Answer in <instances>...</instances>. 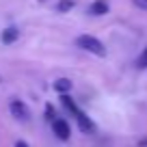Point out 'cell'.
Instances as JSON below:
<instances>
[{
    "label": "cell",
    "mask_w": 147,
    "mask_h": 147,
    "mask_svg": "<svg viewBox=\"0 0 147 147\" xmlns=\"http://www.w3.org/2000/svg\"><path fill=\"white\" fill-rule=\"evenodd\" d=\"M76 46H78L80 50H84V52H91V54L100 56V59H104V56H106L104 43H102L97 37H93V35H80L78 39H76Z\"/></svg>",
    "instance_id": "obj_1"
},
{
    "label": "cell",
    "mask_w": 147,
    "mask_h": 147,
    "mask_svg": "<svg viewBox=\"0 0 147 147\" xmlns=\"http://www.w3.org/2000/svg\"><path fill=\"white\" fill-rule=\"evenodd\" d=\"M9 110H11V115H13L15 119H20V121H28L30 119V110H28V106L24 104L22 100H11Z\"/></svg>",
    "instance_id": "obj_2"
},
{
    "label": "cell",
    "mask_w": 147,
    "mask_h": 147,
    "mask_svg": "<svg viewBox=\"0 0 147 147\" xmlns=\"http://www.w3.org/2000/svg\"><path fill=\"white\" fill-rule=\"evenodd\" d=\"M52 130H54L56 138H61V141H69L71 128H69V123L65 119H54V121H52Z\"/></svg>",
    "instance_id": "obj_3"
},
{
    "label": "cell",
    "mask_w": 147,
    "mask_h": 147,
    "mask_svg": "<svg viewBox=\"0 0 147 147\" xmlns=\"http://www.w3.org/2000/svg\"><path fill=\"white\" fill-rule=\"evenodd\" d=\"M76 121H78V128H80V132H84V134H89V132H93V130H95V125H93V121L89 119L87 115H84L82 110H78V113H76Z\"/></svg>",
    "instance_id": "obj_4"
},
{
    "label": "cell",
    "mask_w": 147,
    "mask_h": 147,
    "mask_svg": "<svg viewBox=\"0 0 147 147\" xmlns=\"http://www.w3.org/2000/svg\"><path fill=\"white\" fill-rule=\"evenodd\" d=\"M108 9H110L108 0H95V2L89 5V13H91V15H106Z\"/></svg>",
    "instance_id": "obj_5"
},
{
    "label": "cell",
    "mask_w": 147,
    "mask_h": 147,
    "mask_svg": "<svg viewBox=\"0 0 147 147\" xmlns=\"http://www.w3.org/2000/svg\"><path fill=\"white\" fill-rule=\"evenodd\" d=\"M18 37H20V30H18L15 26H9V28H5V30H2V37H0V39H2V43L11 46V43L18 41Z\"/></svg>",
    "instance_id": "obj_6"
},
{
    "label": "cell",
    "mask_w": 147,
    "mask_h": 147,
    "mask_svg": "<svg viewBox=\"0 0 147 147\" xmlns=\"http://www.w3.org/2000/svg\"><path fill=\"white\" fill-rule=\"evenodd\" d=\"M52 87H54V91L56 93H61V95H63V93H69L74 89V82L69 78H59V80H54V84H52Z\"/></svg>",
    "instance_id": "obj_7"
},
{
    "label": "cell",
    "mask_w": 147,
    "mask_h": 147,
    "mask_svg": "<svg viewBox=\"0 0 147 147\" xmlns=\"http://www.w3.org/2000/svg\"><path fill=\"white\" fill-rule=\"evenodd\" d=\"M61 102H63V106H65V108L69 110V113H71V115H76V113L80 110L78 106H76V102H74L71 97L67 95V93H63V95H61Z\"/></svg>",
    "instance_id": "obj_8"
},
{
    "label": "cell",
    "mask_w": 147,
    "mask_h": 147,
    "mask_svg": "<svg viewBox=\"0 0 147 147\" xmlns=\"http://www.w3.org/2000/svg\"><path fill=\"white\" fill-rule=\"evenodd\" d=\"M74 0H59V5H56V9L61 11V13H65V11H71L74 9Z\"/></svg>",
    "instance_id": "obj_9"
},
{
    "label": "cell",
    "mask_w": 147,
    "mask_h": 147,
    "mask_svg": "<svg viewBox=\"0 0 147 147\" xmlns=\"http://www.w3.org/2000/svg\"><path fill=\"white\" fill-rule=\"evenodd\" d=\"M136 67L138 69H147V48L138 54V59H136Z\"/></svg>",
    "instance_id": "obj_10"
},
{
    "label": "cell",
    "mask_w": 147,
    "mask_h": 147,
    "mask_svg": "<svg viewBox=\"0 0 147 147\" xmlns=\"http://www.w3.org/2000/svg\"><path fill=\"white\" fill-rule=\"evenodd\" d=\"M46 117H48L50 121H54L56 113H54V106H52V104H48V106H46Z\"/></svg>",
    "instance_id": "obj_11"
},
{
    "label": "cell",
    "mask_w": 147,
    "mask_h": 147,
    "mask_svg": "<svg viewBox=\"0 0 147 147\" xmlns=\"http://www.w3.org/2000/svg\"><path fill=\"white\" fill-rule=\"evenodd\" d=\"M136 7H141V9H147V0H132Z\"/></svg>",
    "instance_id": "obj_12"
},
{
    "label": "cell",
    "mask_w": 147,
    "mask_h": 147,
    "mask_svg": "<svg viewBox=\"0 0 147 147\" xmlns=\"http://www.w3.org/2000/svg\"><path fill=\"white\" fill-rule=\"evenodd\" d=\"M15 147H28V145L24 141H15Z\"/></svg>",
    "instance_id": "obj_13"
},
{
    "label": "cell",
    "mask_w": 147,
    "mask_h": 147,
    "mask_svg": "<svg viewBox=\"0 0 147 147\" xmlns=\"http://www.w3.org/2000/svg\"><path fill=\"white\" fill-rule=\"evenodd\" d=\"M138 145H141V147H147V138H145V141H141Z\"/></svg>",
    "instance_id": "obj_14"
}]
</instances>
